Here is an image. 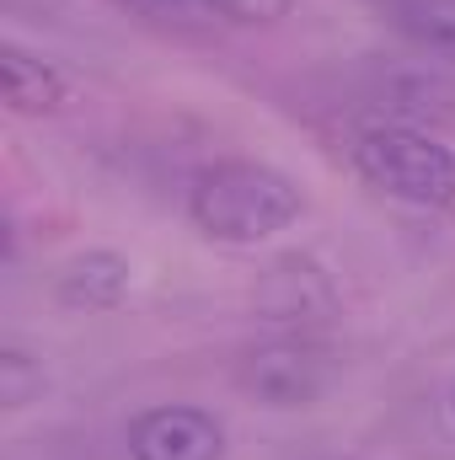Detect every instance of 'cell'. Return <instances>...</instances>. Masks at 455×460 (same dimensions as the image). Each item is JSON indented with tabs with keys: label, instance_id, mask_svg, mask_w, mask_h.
Returning a JSON list of instances; mask_svg holds the SVG:
<instances>
[{
	"label": "cell",
	"instance_id": "obj_1",
	"mask_svg": "<svg viewBox=\"0 0 455 460\" xmlns=\"http://www.w3.org/2000/svg\"><path fill=\"white\" fill-rule=\"evenodd\" d=\"M300 209L306 199L295 177L268 161H215L188 188V220L226 246H257L295 226Z\"/></svg>",
	"mask_w": 455,
	"mask_h": 460
},
{
	"label": "cell",
	"instance_id": "obj_2",
	"mask_svg": "<svg viewBox=\"0 0 455 460\" xmlns=\"http://www.w3.org/2000/svg\"><path fill=\"white\" fill-rule=\"evenodd\" d=\"M348 155H353V172L386 199H402L418 209H451L455 204V145L429 128L370 123L353 134Z\"/></svg>",
	"mask_w": 455,
	"mask_h": 460
},
{
	"label": "cell",
	"instance_id": "obj_3",
	"mask_svg": "<svg viewBox=\"0 0 455 460\" xmlns=\"http://www.w3.org/2000/svg\"><path fill=\"white\" fill-rule=\"evenodd\" d=\"M241 385L263 407H311L333 385V358L306 338H279V343L246 353Z\"/></svg>",
	"mask_w": 455,
	"mask_h": 460
},
{
	"label": "cell",
	"instance_id": "obj_4",
	"mask_svg": "<svg viewBox=\"0 0 455 460\" xmlns=\"http://www.w3.org/2000/svg\"><path fill=\"white\" fill-rule=\"evenodd\" d=\"M226 423L204 407H145L129 423V460H220Z\"/></svg>",
	"mask_w": 455,
	"mask_h": 460
},
{
	"label": "cell",
	"instance_id": "obj_5",
	"mask_svg": "<svg viewBox=\"0 0 455 460\" xmlns=\"http://www.w3.org/2000/svg\"><path fill=\"white\" fill-rule=\"evenodd\" d=\"M257 305L279 327H317L338 311V289L311 257H279L257 284Z\"/></svg>",
	"mask_w": 455,
	"mask_h": 460
},
{
	"label": "cell",
	"instance_id": "obj_6",
	"mask_svg": "<svg viewBox=\"0 0 455 460\" xmlns=\"http://www.w3.org/2000/svg\"><path fill=\"white\" fill-rule=\"evenodd\" d=\"M0 86H5V108L16 118H49L70 102V75L16 43H5L0 54Z\"/></svg>",
	"mask_w": 455,
	"mask_h": 460
},
{
	"label": "cell",
	"instance_id": "obj_7",
	"mask_svg": "<svg viewBox=\"0 0 455 460\" xmlns=\"http://www.w3.org/2000/svg\"><path fill=\"white\" fill-rule=\"evenodd\" d=\"M129 257L118 252H81L59 279H54V300L65 311H113L129 295Z\"/></svg>",
	"mask_w": 455,
	"mask_h": 460
},
{
	"label": "cell",
	"instance_id": "obj_8",
	"mask_svg": "<svg viewBox=\"0 0 455 460\" xmlns=\"http://www.w3.org/2000/svg\"><path fill=\"white\" fill-rule=\"evenodd\" d=\"M386 11L418 49L455 59V0H386Z\"/></svg>",
	"mask_w": 455,
	"mask_h": 460
},
{
	"label": "cell",
	"instance_id": "obj_9",
	"mask_svg": "<svg viewBox=\"0 0 455 460\" xmlns=\"http://www.w3.org/2000/svg\"><path fill=\"white\" fill-rule=\"evenodd\" d=\"M0 391H5V407H27L43 391V364H32V353H22V348H5V358H0Z\"/></svg>",
	"mask_w": 455,
	"mask_h": 460
},
{
	"label": "cell",
	"instance_id": "obj_10",
	"mask_svg": "<svg viewBox=\"0 0 455 460\" xmlns=\"http://www.w3.org/2000/svg\"><path fill=\"white\" fill-rule=\"evenodd\" d=\"M210 16H226L241 27H268V22H284L295 11V0H199Z\"/></svg>",
	"mask_w": 455,
	"mask_h": 460
}]
</instances>
